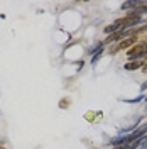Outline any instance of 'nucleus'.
<instances>
[{
    "label": "nucleus",
    "mask_w": 147,
    "mask_h": 149,
    "mask_svg": "<svg viewBox=\"0 0 147 149\" xmlns=\"http://www.w3.org/2000/svg\"><path fill=\"white\" fill-rule=\"evenodd\" d=\"M129 61H140L142 58H147V44L146 42H137L127 51Z\"/></svg>",
    "instance_id": "nucleus-1"
},
{
    "label": "nucleus",
    "mask_w": 147,
    "mask_h": 149,
    "mask_svg": "<svg viewBox=\"0 0 147 149\" xmlns=\"http://www.w3.org/2000/svg\"><path fill=\"white\" fill-rule=\"evenodd\" d=\"M134 44H137V37H135V36L125 37V39H122L119 44H117V46L112 49V54H117L119 51H123V49H127V51H129L130 47L134 46Z\"/></svg>",
    "instance_id": "nucleus-2"
},
{
    "label": "nucleus",
    "mask_w": 147,
    "mask_h": 149,
    "mask_svg": "<svg viewBox=\"0 0 147 149\" xmlns=\"http://www.w3.org/2000/svg\"><path fill=\"white\" fill-rule=\"evenodd\" d=\"M103 51H105V44H103V42H98V44H96V49L92 51V65H95V63L100 59V56H101Z\"/></svg>",
    "instance_id": "nucleus-3"
},
{
    "label": "nucleus",
    "mask_w": 147,
    "mask_h": 149,
    "mask_svg": "<svg viewBox=\"0 0 147 149\" xmlns=\"http://www.w3.org/2000/svg\"><path fill=\"white\" fill-rule=\"evenodd\" d=\"M142 65H144L142 61H129V63L123 65V70H127V71H135V70H140Z\"/></svg>",
    "instance_id": "nucleus-4"
},
{
    "label": "nucleus",
    "mask_w": 147,
    "mask_h": 149,
    "mask_svg": "<svg viewBox=\"0 0 147 149\" xmlns=\"http://www.w3.org/2000/svg\"><path fill=\"white\" fill-rule=\"evenodd\" d=\"M122 39H123V37H122V31H119V32H115V34H110V36L105 39V42H103V44H108V42H117V41L120 42Z\"/></svg>",
    "instance_id": "nucleus-5"
},
{
    "label": "nucleus",
    "mask_w": 147,
    "mask_h": 149,
    "mask_svg": "<svg viewBox=\"0 0 147 149\" xmlns=\"http://www.w3.org/2000/svg\"><path fill=\"white\" fill-rule=\"evenodd\" d=\"M144 97H146V95H144V93H140V95L135 97V98H127V100H123V102H125V103H139V102H142V100H144Z\"/></svg>",
    "instance_id": "nucleus-6"
},
{
    "label": "nucleus",
    "mask_w": 147,
    "mask_h": 149,
    "mask_svg": "<svg viewBox=\"0 0 147 149\" xmlns=\"http://www.w3.org/2000/svg\"><path fill=\"white\" fill-rule=\"evenodd\" d=\"M147 90V81H144V83L140 85V93H144Z\"/></svg>",
    "instance_id": "nucleus-7"
},
{
    "label": "nucleus",
    "mask_w": 147,
    "mask_h": 149,
    "mask_svg": "<svg viewBox=\"0 0 147 149\" xmlns=\"http://www.w3.org/2000/svg\"><path fill=\"white\" fill-rule=\"evenodd\" d=\"M140 70H142L144 73H147V61H146V63H144V65H142V68H140Z\"/></svg>",
    "instance_id": "nucleus-8"
},
{
    "label": "nucleus",
    "mask_w": 147,
    "mask_h": 149,
    "mask_svg": "<svg viewBox=\"0 0 147 149\" xmlns=\"http://www.w3.org/2000/svg\"><path fill=\"white\" fill-rule=\"evenodd\" d=\"M113 149H129V148H127V146H115Z\"/></svg>",
    "instance_id": "nucleus-9"
},
{
    "label": "nucleus",
    "mask_w": 147,
    "mask_h": 149,
    "mask_svg": "<svg viewBox=\"0 0 147 149\" xmlns=\"http://www.w3.org/2000/svg\"><path fill=\"white\" fill-rule=\"evenodd\" d=\"M0 149H3V148H0Z\"/></svg>",
    "instance_id": "nucleus-10"
},
{
    "label": "nucleus",
    "mask_w": 147,
    "mask_h": 149,
    "mask_svg": "<svg viewBox=\"0 0 147 149\" xmlns=\"http://www.w3.org/2000/svg\"><path fill=\"white\" fill-rule=\"evenodd\" d=\"M146 44H147V41H146Z\"/></svg>",
    "instance_id": "nucleus-11"
}]
</instances>
